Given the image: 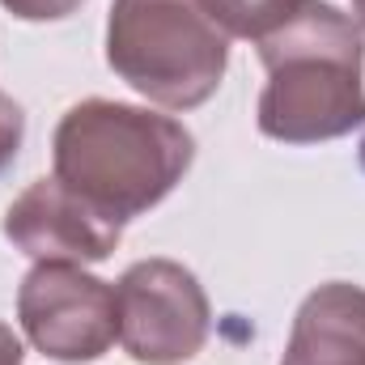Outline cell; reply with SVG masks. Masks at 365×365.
Here are the masks:
<instances>
[{
    "mask_svg": "<svg viewBox=\"0 0 365 365\" xmlns=\"http://www.w3.org/2000/svg\"><path fill=\"white\" fill-rule=\"evenodd\" d=\"M280 365H365V289L349 280L319 284L297 319Z\"/></svg>",
    "mask_w": 365,
    "mask_h": 365,
    "instance_id": "cell-7",
    "label": "cell"
},
{
    "mask_svg": "<svg viewBox=\"0 0 365 365\" xmlns=\"http://www.w3.org/2000/svg\"><path fill=\"white\" fill-rule=\"evenodd\" d=\"M21 136H26V115L9 93L0 90V170L13 166V158L21 149Z\"/></svg>",
    "mask_w": 365,
    "mask_h": 365,
    "instance_id": "cell-9",
    "label": "cell"
},
{
    "mask_svg": "<svg viewBox=\"0 0 365 365\" xmlns=\"http://www.w3.org/2000/svg\"><path fill=\"white\" fill-rule=\"evenodd\" d=\"M268 86L259 93V132L280 145H319L365 123L361 26L327 0L302 9L259 38Z\"/></svg>",
    "mask_w": 365,
    "mask_h": 365,
    "instance_id": "cell-1",
    "label": "cell"
},
{
    "mask_svg": "<svg viewBox=\"0 0 365 365\" xmlns=\"http://www.w3.org/2000/svg\"><path fill=\"white\" fill-rule=\"evenodd\" d=\"M0 365H21V344L4 323H0Z\"/></svg>",
    "mask_w": 365,
    "mask_h": 365,
    "instance_id": "cell-11",
    "label": "cell"
},
{
    "mask_svg": "<svg viewBox=\"0 0 365 365\" xmlns=\"http://www.w3.org/2000/svg\"><path fill=\"white\" fill-rule=\"evenodd\" d=\"M123 225L68 182L34 179L4 212V238L38 264H102L119 247Z\"/></svg>",
    "mask_w": 365,
    "mask_h": 365,
    "instance_id": "cell-6",
    "label": "cell"
},
{
    "mask_svg": "<svg viewBox=\"0 0 365 365\" xmlns=\"http://www.w3.org/2000/svg\"><path fill=\"white\" fill-rule=\"evenodd\" d=\"M106 64L166 110L208 102L230 64V34L204 0H115L106 17Z\"/></svg>",
    "mask_w": 365,
    "mask_h": 365,
    "instance_id": "cell-3",
    "label": "cell"
},
{
    "mask_svg": "<svg viewBox=\"0 0 365 365\" xmlns=\"http://www.w3.org/2000/svg\"><path fill=\"white\" fill-rule=\"evenodd\" d=\"M119 344L140 365H182L208 340V297L175 259H140L119 276Z\"/></svg>",
    "mask_w": 365,
    "mask_h": 365,
    "instance_id": "cell-4",
    "label": "cell"
},
{
    "mask_svg": "<svg viewBox=\"0 0 365 365\" xmlns=\"http://www.w3.org/2000/svg\"><path fill=\"white\" fill-rule=\"evenodd\" d=\"M51 158L56 179L123 225L179 187L195 158V140L170 115L86 98L56 123Z\"/></svg>",
    "mask_w": 365,
    "mask_h": 365,
    "instance_id": "cell-2",
    "label": "cell"
},
{
    "mask_svg": "<svg viewBox=\"0 0 365 365\" xmlns=\"http://www.w3.org/2000/svg\"><path fill=\"white\" fill-rule=\"evenodd\" d=\"M17 319L43 357L64 365L98 361L119 336L115 289L81 264H34L17 289Z\"/></svg>",
    "mask_w": 365,
    "mask_h": 365,
    "instance_id": "cell-5",
    "label": "cell"
},
{
    "mask_svg": "<svg viewBox=\"0 0 365 365\" xmlns=\"http://www.w3.org/2000/svg\"><path fill=\"white\" fill-rule=\"evenodd\" d=\"M0 4L21 21H60L81 9V0H0Z\"/></svg>",
    "mask_w": 365,
    "mask_h": 365,
    "instance_id": "cell-10",
    "label": "cell"
},
{
    "mask_svg": "<svg viewBox=\"0 0 365 365\" xmlns=\"http://www.w3.org/2000/svg\"><path fill=\"white\" fill-rule=\"evenodd\" d=\"M353 13H357V26H365V0H353Z\"/></svg>",
    "mask_w": 365,
    "mask_h": 365,
    "instance_id": "cell-12",
    "label": "cell"
},
{
    "mask_svg": "<svg viewBox=\"0 0 365 365\" xmlns=\"http://www.w3.org/2000/svg\"><path fill=\"white\" fill-rule=\"evenodd\" d=\"M208 17L230 34V38H264L276 26H284L302 0H204Z\"/></svg>",
    "mask_w": 365,
    "mask_h": 365,
    "instance_id": "cell-8",
    "label": "cell"
}]
</instances>
